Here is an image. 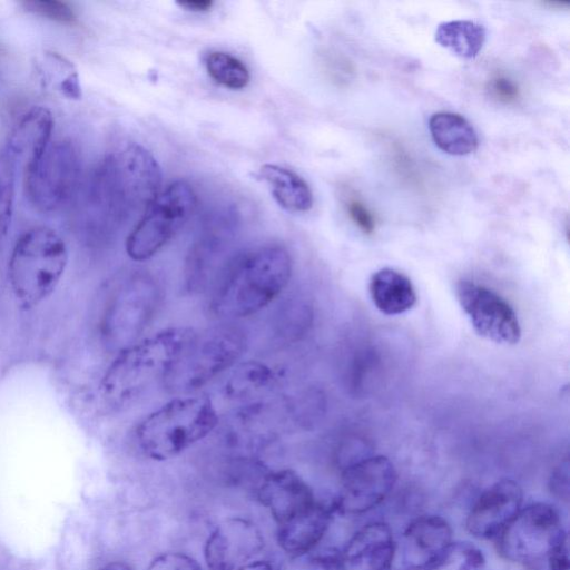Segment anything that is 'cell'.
<instances>
[{
	"mask_svg": "<svg viewBox=\"0 0 570 570\" xmlns=\"http://www.w3.org/2000/svg\"><path fill=\"white\" fill-rule=\"evenodd\" d=\"M21 4L26 11L47 20L69 26L77 23L75 11L66 2L55 0H31L23 1Z\"/></svg>",
	"mask_w": 570,
	"mask_h": 570,
	"instance_id": "4dcf8cb0",
	"label": "cell"
},
{
	"mask_svg": "<svg viewBox=\"0 0 570 570\" xmlns=\"http://www.w3.org/2000/svg\"><path fill=\"white\" fill-rule=\"evenodd\" d=\"M196 205V194L186 181H175L158 191L126 239L128 256L142 262L156 255L185 225Z\"/></svg>",
	"mask_w": 570,
	"mask_h": 570,
	"instance_id": "ba28073f",
	"label": "cell"
},
{
	"mask_svg": "<svg viewBox=\"0 0 570 570\" xmlns=\"http://www.w3.org/2000/svg\"><path fill=\"white\" fill-rule=\"evenodd\" d=\"M146 570H204L191 556L179 551H166L156 556Z\"/></svg>",
	"mask_w": 570,
	"mask_h": 570,
	"instance_id": "1f68e13d",
	"label": "cell"
},
{
	"mask_svg": "<svg viewBox=\"0 0 570 570\" xmlns=\"http://www.w3.org/2000/svg\"><path fill=\"white\" fill-rule=\"evenodd\" d=\"M452 528L440 515L412 520L395 541L389 570H424L452 542Z\"/></svg>",
	"mask_w": 570,
	"mask_h": 570,
	"instance_id": "5bb4252c",
	"label": "cell"
},
{
	"mask_svg": "<svg viewBox=\"0 0 570 570\" xmlns=\"http://www.w3.org/2000/svg\"><path fill=\"white\" fill-rule=\"evenodd\" d=\"M429 130L434 144L446 154L463 156L478 147L473 126L459 114L441 111L432 115Z\"/></svg>",
	"mask_w": 570,
	"mask_h": 570,
	"instance_id": "cb8c5ba5",
	"label": "cell"
},
{
	"mask_svg": "<svg viewBox=\"0 0 570 570\" xmlns=\"http://www.w3.org/2000/svg\"><path fill=\"white\" fill-rule=\"evenodd\" d=\"M395 541L389 524L374 521L358 529L341 551L342 570H389Z\"/></svg>",
	"mask_w": 570,
	"mask_h": 570,
	"instance_id": "e0dca14e",
	"label": "cell"
},
{
	"mask_svg": "<svg viewBox=\"0 0 570 570\" xmlns=\"http://www.w3.org/2000/svg\"><path fill=\"white\" fill-rule=\"evenodd\" d=\"M194 334L190 327H168L118 352L99 383L104 403L124 409L164 383Z\"/></svg>",
	"mask_w": 570,
	"mask_h": 570,
	"instance_id": "3957f363",
	"label": "cell"
},
{
	"mask_svg": "<svg viewBox=\"0 0 570 570\" xmlns=\"http://www.w3.org/2000/svg\"><path fill=\"white\" fill-rule=\"evenodd\" d=\"M35 72L41 86L69 100L81 98V85L76 66L63 55L45 50L33 61Z\"/></svg>",
	"mask_w": 570,
	"mask_h": 570,
	"instance_id": "7402d4cb",
	"label": "cell"
},
{
	"mask_svg": "<svg viewBox=\"0 0 570 570\" xmlns=\"http://www.w3.org/2000/svg\"><path fill=\"white\" fill-rule=\"evenodd\" d=\"M160 168L145 148L130 145L108 155L95 168L83 194L88 224L112 228L144 209L159 191Z\"/></svg>",
	"mask_w": 570,
	"mask_h": 570,
	"instance_id": "6da1fadb",
	"label": "cell"
},
{
	"mask_svg": "<svg viewBox=\"0 0 570 570\" xmlns=\"http://www.w3.org/2000/svg\"><path fill=\"white\" fill-rule=\"evenodd\" d=\"M548 488L556 499L563 502L569 501V464L567 460L553 469L548 480Z\"/></svg>",
	"mask_w": 570,
	"mask_h": 570,
	"instance_id": "e575fe53",
	"label": "cell"
},
{
	"mask_svg": "<svg viewBox=\"0 0 570 570\" xmlns=\"http://www.w3.org/2000/svg\"><path fill=\"white\" fill-rule=\"evenodd\" d=\"M286 308L283 311L281 320L283 321V325H281V331H283V336L294 337L299 334L303 325L308 323L309 312L306 306L289 304L285 306Z\"/></svg>",
	"mask_w": 570,
	"mask_h": 570,
	"instance_id": "d6a6232c",
	"label": "cell"
},
{
	"mask_svg": "<svg viewBox=\"0 0 570 570\" xmlns=\"http://www.w3.org/2000/svg\"><path fill=\"white\" fill-rule=\"evenodd\" d=\"M397 480L393 463L384 455H368L341 470V489L333 502L335 513L358 515L379 507Z\"/></svg>",
	"mask_w": 570,
	"mask_h": 570,
	"instance_id": "8fae6325",
	"label": "cell"
},
{
	"mask_svg": "<svg viewBox=\"0 0 570 570\" xmlns=\"http://www.w3.org/2000/svg\"><path fill=\"white\" fill-rule=\"evenodd\" d=\"M13 167L7 159L0 160V240L7 235L13 212Z\"/></svg>",
	"mask_w": 570,
	"mask_h": 570,
	"instance_id": "f546056e",
	"label": "cell"
},
{
	"mask_svg": "<svg viewBox=\"0 0 570 570\" xmlns=\"http://www.w3.org/2000/svg\"><path fill=\"white\" fill-rule=\"evenodd\" d=\"M456 297L479 335L499 344L513 345L520 341L517 314L497 293L464 279L456 284Z\"/></svg>",
	"mask_w": 570,
	"mask_h": 570,
	"instance_id": "7c38bea8",
	"label": "cell"
},
{
	"mask_svg": "<svg viewBox=\"0 0 570 570\" xmlns=\"http://www.w3.org/2000/svg\"><path fill=\"white\" fill-rule=\"evenodd\" d=\"M293 263L279 245L247 250L225 267L213 291L209 312L219 320L250 316L273 303L292 277Z\"/></svg>",
	"mask_w": 570,
	"mask_h": 570,
	"instance_id": "7a4b0ae2",
	"label": "cell"
},
{
	"mask_svg": "<svg viewBox=\"0 0 570 570\" xmlns=\"http://www.w3.org/2000/svg\"><path fill=\"white\" fill-rule=\"evenodd\" d=\"M79 179L80 160L73 145L66 140L51 142L24 169L26 195L37 209L56 212L75 196Z\"/></svg>",
	"mask_w": 570,
	"mask_h": 570,
	"instance_id": "30bf717a",
	"label": "cell"
},
{
	"mask_svg": "<svg viewBox=\"0 0 570 570\" xmlns=\"http://www.w3.org/2000/svg\"><path fill=\"white\" fill-rule=\"evenodd\" d=\"M276 202L289 212H307L313 206V194L307 183L294 171L265 164L258 171Z\"/></svg>",
	"mask_w": 570,
	"mask_h": 570,
	"instance_id": "603a6c76",
	"label": "cell"
},
{
	"mask_svg": "<svg viewBox=\"0 0 570 570\" xmlns=\"http://www.w3.org/2000/svg\"><path fill=\"white\" fill-rule=\"evenodd\" d=\"M178 4L188 11L207 12L212 9L214 2L212 0H185L179 1Z\"/></svg>",
	"mask_w": 570,
	"mask_h": 570,
	"instance_id": "74e56055",
	"label": "cell"
},
{
	"mask_svg": "<svg viewBox=\"0 0 570 570\" xmlns=\"http://www.w3.org/2000/svg\"><path fill=\"white\" fill-rule=\"evenodd\" d=\"M161 299L155 276L135 273L121 282L111 296L102 322L106 345L116 352L138 342L154 320Z\"/></svg>",
	"mask_w": 570,
	"mask_h": 570,
	"instance_id": "52a82bcc",
	"label": "cell"
},
{
	"mask_svg": "<svg viewBox=\"0 0 570 570\" xmlns=\"http://www.w3.org/2000/svg\"><path fill=\"white\" fill-rule=\"evenodd\" d=\"M276 381L274 371L258 361L236 365L225 380L222 392L228 401L245 402L269 390Z\"/></svg>",
	"mask_w": 570,
	"mask_h": 570,
	"instance_id": "d4e9b609",
	"label": "cell"
},
{
	"mask_svg": "<svg viewBox=\"0 0 570 570\" xmlns=\"http://www.w3.org/2000/svg\"><path fill=\"white\" fill-rule=\"evenodd\" d=\"M547 562L550 570H570L568 538L550 552Z\"/></svg>",
	"mask_w": 570,
	"mask_h": 570,
	"instance_id": "8d00e7d4",
	"label": "cell"
},
{
	"mask_svg": "<svg viewBox=\"0 0 570 570\" xmlns=\"http://www.w3.org/2000/svg\"><path fill=\"white\" fill-rule=\"evenodd\" d=\"M99 570H135L131 566L124 561H111L104 567H101Z\"/></svg>",
	"mask_w": 570,
	"mask_h": 570,
	"instance_id": "ab89813d",
	"label": "cell"
},
{
	"mask_svg": "<svg viewBox=\"0 0 570 570\" xmlns=\"http://www.w3.org/2000/svg\"><path fill=\"white\" fill-rule=\"evenodd\" d=\"M522 503L523 491L517 481L498 480L476 497L466 515L465 529L478 539L498 538Z\"/></svg>",
	"mask_w": 570,
	"mask_h": 570,
	"instance_id": "9a60e30c",
	"label": "cell"
},
{
	"mask_svg": "<svg viewBox=\"0 0 570 570\" xmlns=\"http://www.w3.org/2000/svg\"><path fill=\"white\" fill-rule=\"evenodd\" d=\"M435 41L463 59L475 58L485 41L483 26L471 20L445 21L438 26Z\"/></svg>",
	"mask_w": 570,
	"mask_h": 570,
	"instance_id": "484cf974",
	"label": "cell"
},
{
	"mask_svg": "<svg viewBox=\"0 0 570 570\" xmlns=\"http://www.w3.org/2000/svg\"><path fill=\"white\" fill-rule=\"evenodd\" d=\"M265 544L264 533L254 521L226 518L207 537L204 561L207 570H238L258 559Z\"/></svg>",
	"mask_w": 570,
	"mask_h": 570,
	"instance_id": "4fadbf2b",
	"label": "cell"
},
{
	"mask_svg": "<svg viewBox=\"0 0 570 570\" xmlns=\"http://www.w3.org/2000/svg\"><path fill=\"white\" fill-rule=\"evenodd\" d=\"M256 493L258 501L277 525L289 521L317 502L309 484L292 469L265 473Z\"/></svg>",
	"mask_w": 570,
	"mask_h": 570,
	"instance_id": "2e32d148",
	"label": "cell"
},
{
	"mask_svg": "<svg viewBox=\"0 0 570 570\" xmlns=\"http://www.w3.org/2000/svg\"><path fill=\"white\" fill-rule=\"evenodd\" d=\"M568 538L559 510L546 502L531 503L518 512L498 535L500 554L512 562L534 563Z\"/></svg>",
	"mask_w": 570,
	"mask_h": 570,
	"instance_id": "9c48e42d",
	"label": "cell"
},
{
	"mask_svg": "<svg viewBox=\"0 0 570 570\" xmlns=\"http://www.w3.org/2000/svg\"><path fill=\"white\" fill-rule=\"evenodd\" d=\"M484 567L481 549L470 542L452 541L424 570H484Z\"/></svg>",
	"mask_w": 570,
	"mask_h": 570,
	"instance_id": "83f0119b",
	"label": "cell"
},
{
	"mask_svg": "<svg viewBox=\"0 0 570 570\" xmlns=\"http://www.w3.org/2000/svg\"><path fill=\"white\" fill-rule=\"evenodd\" d=\"M334 507L318 501L308 510L277 525V543L288 556L311 551L322 542L334 518Z\"/></svg>",
	"mask_w": 570,
	"mask_h": 570,
	"instance_id": "ffe728a7",
	"label": "cell"
},
{
	"mask_svg": "<svg viewBox=\"0 0 570 570\" xmlns=\"http://www.w3.org/2000/svg\"><path fill=\"white\" fill-rule=\"evenodd\" d=\"M490 92L504 104L514 102L520 95L518 85L504 75H497L490 80Z\"/></svg>",
	"mask_w": 570,
	"mask_h": 570,
	"instance_id": "d590c367",
	"label": "cell"
},
{
	"mask_svg": "<svg viewBox=\"0 0 570 570\" xmlns=\"http://www.w3.org/2000/svg\"><path fill=\"white\" fill-rule=\"evenodd\" d=\"M245 332L224 324L194 334L163 385L174 394H189L230 370L246 350Z\"/></svg>",
	"mask_w": 570,
	"mask_h": 570,
	"instance_id": "8992f818",
	"label": "cell"
},
{
	"mask_svg": "<svg viewBox=\"0 0 570 570\" xmlns=\"http://www.w3.org/2000/svg\"><path fill=\"white\" fill-rule=\"evenodd\" d=\"M370 295L376 308L386 315L402 314L416 303L410 278L392 268H382L372 275Z\"/></svg>",
	"mask_w": 570,
	"mask_h": 570,
	"instance_id": "44dd1931",
	"label": "cell"
},
{
	"mask_svg": "<svg viewBox=\"0 0 570 570\" xmlns=\"http://www.w3.org/2000/svg\"><path fill=\"white\" fill-rule=\"evenodd\" d=\"M218 422L210 397L186 394L146 415L135 429V441L145 456L167 461L208 436Z\"/></svg>",
	"mask_w": 570,
	"mask_h": 570,
	"instance_id": "277c9868",
	"label": "cell"
},
{
	"mask_svg": "<svg viewBox=\"0 0 570 570\" xmlns=\"http://www.w3.org/2000/svg\"><path fill=\"white\" fill-rule=\"evenodd\" d=\"M346 210L353 223L364 233L371 235L375 229V218L367 206L357 197H350Z\"/></svg>",
	"mask_w": 570,
	"mask_h": 570,
	"instance_id": "836d02e7",
	"label": "cell"
},
{
	"mask_svg": "<svg viewBox=\"0 0 570 570\" xmlns=\"http://www.w3.org/2000/svg\"><path fill=\"white\" fill-rule=\"evenodd\" d=\"M230 235L224 228L208 229L190 247L184 266V286L195 294L204 291L227 263Z\"/></svg>",
	"mask_w": 570,
	"mask_h": 570,
	"instance_id": "d6986e66",
	"label": "cell"
},
{
	"mask_svg": "<svg viewBox=\"0 0 570 570\" xmlns=\"http://www.w3.org/2000/svg\"><path fill=\"white\" fill-rule=\"evenodd\" d=\"M238 570H275V569L269 562H267L265 560L256 559V560L245 564L244 567L239 568Z\"/></svg>",
	"mask_w": 570,
	"mask_h": 570,
	"instance_id": "f35d334b",
	"label": "cell"
},
{
	"mask_svg": "<svg viewBox=\"0 0 570 570\" xmlns=\"http://www.w3.org/2000/svg\"><path fill=\"white\" fill-rule=\"evenodd\" d=\"M68 248L52 228L37 226L16 242L8 259V282L19 306L30 309L57 288L68 264Z\"/></svg>",
	"mask_w": 570,
	"mask_h": 570,
	"instance_id": "5b68a950",
	"label": "cell"
},
{
	"mask_svg": "<svg viewBox=\"0 0 570 570\" xmlns=\"http://www.w3.org/2000/svg\"><path fill=\"white\" fill-rule=\"evenodd\" d=\"M278 570H342L341 551L335 548L313 549L288 556Z\"/></svg>",
	"mask_w": 570,
	"mask_h": 570,
	"instance_id": "f1b7e54d",
	"label": "cell"
},
{
	"mask_svg": "<svg viewBox=\"0 0 570 570\" xmlns=\"http://www.w3.org/2000/svg\"><path fill=\"white\" fill-rule=\"evenodd\" d=\"M53 126L52 112L43 106L31 107L18 119L7 141L6 159L13 169L20 165L26 169L45 153Z\"/></svg>",
	"mask_w": 570,
	"mask_h": 570,
	"instance_id": "ac0fdd59",
	"label": "cell"
},
{
	"mask_svg": "<svg viewBox=\"0 0 570 570\" xmlns=\"http://www.w3.org/2000/svg\"><path fill=\"white\" fill-rule=\"evenodd\" d=\"M209 77L229 89H243L250 79L247 67L236 57L223 51L208 53L205 60Z\"/></svg>",
	"mask_w": 570,
	"mask_h": 570,
	"instance_id": "4316f807",
	"label": "cell"
}]
</instances>
